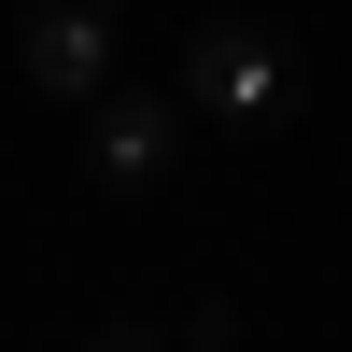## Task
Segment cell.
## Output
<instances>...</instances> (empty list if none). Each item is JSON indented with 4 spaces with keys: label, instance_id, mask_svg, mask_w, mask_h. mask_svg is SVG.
I'll return each instance as SVG.
<instances>
[{
    "label": "cell",
    "instance_id": "6da1fadb",
    "mask_svg": "<svg viewBox=\"0 0 352 352\" xmlns=\"http://www.w3.org/2000/svg\"><path fill=\"white\" fill-rule=\"evenodd\" d=\"M184 113H212V127H240V141H282V127L310 113L296 28H268V14H197V28H184Z\"/></svg>",
    "mask_w": 352,
    "mask_h": 352
},
{
    "label": "cell",
    "instance_id": "7a4b0ae2",
    "mask_svg": "<svg viewBox=\"0 0 352 352\" xmlns=\"http://www.w3.org/2000/svg\"><path fill=\"white\" fill-rule=\"evenodd\" d=\"M113 56H127V14L113 0H14V71H28V99H99L113 85Z\"/></svg>",
    "mask_w": 352,
    "mask_h": 352
},
{
    "label": "cell",
    "instance_id": "3957f363",
    "mask_svg": "<svg viewBox=\"0 0 352 352\" xmlns=\"http://www.w3.org/2000/svg\"><path fill=\"white\" fill-rule=\"evenodd\" d=\"M169 155H184V85H99L85 99V184L99 197H141V184H169Z\"/></svg>",
    "mask_w": 352,
    "mask_h": 352
},
{
    "label": "cell",
    "instance_id": "277c9868",
    "mask_svg": "<svg viewBox=\"0 0 352 352\" xmlns=\"http://www.w3.org/2000/svg\"><path fill=\"white\" fill-rule=\"evenodd\" d=\"M184 352H240V338H226V310H184Z\"/></svg>",
    "mask_w": 352,
    "mask_h": 352
},
{
    "label": "cell",
    "instance_id": "5b68a950",
    "mask_svg": "<svg viewBox=\"0 0 352 352\" xmlns=\"http://www.w3.org/2000/svg\"><path fill=\"white\" fill-rule=\"evenodd\" d=\"M85 352H169V338H155V324H99Z\"/></svg>",
    "mask_w": 352,
    "mask_h": 352
}]
</instances>
